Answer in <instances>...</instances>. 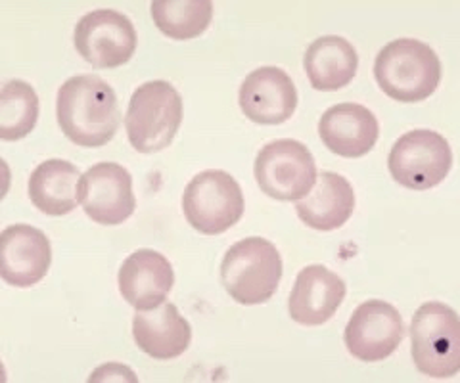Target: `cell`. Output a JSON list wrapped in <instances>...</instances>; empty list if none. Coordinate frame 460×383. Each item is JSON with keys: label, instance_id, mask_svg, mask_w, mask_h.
Wrapping results in <instances>:
<instances>
[{"label": "cell", "instance_id": "cell-9", "mask_svg": "<svg viewBox=\"0 0 460 383\" xmlns=\"http://www.w3.org/2000/svg\"><path fill=\"white\" fill-rule=\"evenodd\" d=\"M75 48L91 65L115 69L133 58L137 50L135 25L121 12H89L75 27Z\"/></svg>", "mask_w": 460, "mask_h": 383}, {"label": "cell", "instance_id": "cell-21", "mask_svg": "<svg viewBox=\"0 0 460 383\" xmlns=\"http://www.w3.org/2000/svg\"><path fill=\"white\" fill-rule=\"evenodd\" d=\"M150 8L157 30L175 40L199 37L213 18L211 0H155Z\"/></svg>", "mask_w": 460, "mask_h": 383}, {"label": "cell", "instance_id": "cell-15", "mask_svg": "<svg viewBox=\"0 0 460 383\" xmlns=\"http://www.w3.org/2000/svg\"><path fill=\"white\" fill-rule=\"evenodd\" d=\"M345 292V282L336 273L323 265H309L296 278L288 310L301 326H323L336 315Z\"/></svg>", "mask_w": 460, "mask_h": 383}, {"label": "cell", "instance_id": "cell-8", "mask_svg": "<svg viewBox=\"0 0 460 383\" xmlns=\"http://www.w3.org/2000/svg\"><path fill=\"white\" fill-rule=\"evenodd\" d=\"M392 177L409 190H429L449 175L453 152L439 133L416 129L402 135L387 158Z\"/></svg>", "mask_w": 460, "mask_h": 383}, {"label": "cell", "instance_id": "cell-17", "mask_svg": "<svg viewBox=\"0 0 460 383\" xmlns=\"http://www.w3.org/2000/svg\"><path fill=\"white\" fill-rule=\"evenodd\" d=\"M137 345L155 361H172L190 347L192 328L172 303L137 310L133 318Z\"/></svg>", "mask_w": 460, "mask_h": 383}, {"label": "cell", "instance_id": "cell-1", "mask_svg": "<svg viewBox=\"0 0 460 383\" xmlns=\"http://www.w3.org/2000/svg\"><path fill=\"white\" fill-rule=\"evenodd\" d=\"M62 133L81 148H100L118 133L121 113L115 91L98 75L67 79L56 100Z\"/></svg>", "mask_w": 460, "mask_h": 383}, {"label": "cell", "instance_id": "cell-14", "mask_svg": "<svg viewBox=\"0 0 460 383\" xmlns=\"http://www.w3.org/2000/svg\"><path fill=\"white\" fill-rule=\"evenodd\" d=\"M118 282L128 305L137 310H150L165 303V297L175 283V273L160 251L138 249L121 265Z\"/></svg>", "mask_w": 460, "mask_h": 383}, {"label": "cell", "instance_id": "cell-2", "mask_svg": "<svg viewBox=\"0 0 460 383\" xmlns=\"http://www.w3.org/2000/svg\"><path fill=\"white\" fill-rule=\"evenodd\" d=\"M380 89L397 102H422L436 92L441 62L436 50L422 40L397 39L385 45L374 62Z\"/></svg>", "mask_w": 460, "mask_h": 383}, {"label": "cell", "instance_id": "cell-13", "mask_svg": "<svg viewBox=\"0 0 460 383\" xmlns=\"http://www.w3.org/2000/svg\"><path fill=\"white\" fill-rule=\"evenodd\" d=\"M238 102L250 121L259 125H282L294 116L297 91L292 77L280 67H259L243 79Z\"/></svg>", "mask_w": 460, "mask_h": 383}, {"label": "cell", "instance_id": "cell-10", "mask_svg": "<svg viewBox=\"0 0 460 383\" xmlns=\"http://www.w3.org/2000/svg\"><path fill=\"white\" fill-rule=\"evenodd\" d=\"M405 337L399 310L380 300L358 305L343 332V342L357 361L380 362L392 357Z\"/></svg>", "mask_w": 460, "mask_h": 383}, {"label": "cell", "instance_id": "cell-20", "mask_svg": "<svg viewBox=\"0 0 460 383\" xmlns=\"http://www.w3.org/2000/svg\"><path fill=\"white\" fill-rule=\"evenodd\" d=\"M305 74L316 91H338L348 87L357 75L358 54L349 40L336 35L316 39L304 58Z\"/></svg>", "mask_w": 460, "mask_h": 383}, {"label": "cell", "instance_id": "cell-11", "mask_svg": "<svg viewBox=\"0 0 460 383\" xmlns=\"http://www.w3.org/2000/svg\"><path fill=\"white\" fill-rule=\"evenodd\" d=\"M81 204L86 217L115 226L135 213L133 177L118 163H98L81 177Z\"/></svg>", "mask_w": 460, "mask_h": 383}, {"label": "cell", "instance_id": "cell-3", "mask_svg": "<svg viewBox=\"0 0 460 383\" xmlns=\"http://www.w3.org/2000/svg\"><path fill=\"white\" fill-rule=\"evenodd\" d=\"M221 280L236 303H267L282 280V257L277 246L257 236L240 239L225 255Z\"/></svg>", "mask_w": 460, "mask_h": 383}, {"label": "cell", "instance_id": "cell-12", "mask_svg": "<svg viewBox=\"0 0 460 383\" xmlns=\"http://www.w3.org/2000/svg\"><path fill=\"white\" fill-rule=\"evenodd\" d=\"M52 248L47 234L29 224H12L0 236V276L13 288H31L47 276Z\"/></svg>", "mask_w": 460, "mask_h": 383}, {"label": "cell", "instance_id": "cell-18", "mask_svg": "<svg viewBox=\"0 0 460 383\" xmlns=\"http://www.w3.org/2000/svg\"><path fill=\"white\" fill-rule=\"evenodd\" d=\"M355 209V192L349 180L332 173L324 171L319 175L316 187L296 204L297 217L307 226L321 232L336 231L349 221Z\"/></svg>", "mask_w": 460, "mask_h": 383}, {"label": "cell", "instance_id": "cell-22", "mask_svg": "<svg viewBox=\"0 0 460 383\" xmlns=\"http://www.w3.org/2000/svg\"><path fill=\"white\" fill-rule=\"evenodd\" d=\"M39 96L25 81H8L0 92V138L22 140L35 129Z\"/></svg>", "mask_w": 460, "mask_h": 383}, {"label": "cell", "instance_id": "cell-16", "mask_svg": "<svg viewBox=\"0 0 460 383\" xmlns=\"http://www.w3.org/2000/svg\"><path fill=\"white\" fill-rule=\"evenodd\" d=\"M319 135L324 146L341 158H363L380 135L374 113L361 104H338L328 108L319 121Z\"/></svg>", "mask_w": 460, "mask_h": 383}, {"label": "cell", "instance_id": "cell-19", "mask_svg": "<svg viewBox=\"0 0 460 383\" xmlns=\"http://www.w3.org/2000/svg\"><path fill=\"white\" fill-rule=\"evenodd\" d=\"M81 173L64 160L40 163L29 178V197L33 205L50 217H62L81 204Z\"/></svg>", "mask_w": 460, "mask_h": 383}, {"label": "cell", "instance_id": "cell-7", "mask_svg": "<svg viewBox=\"0 0 460 383\" xmlns=\"http://www.w3.org/2000/svg\"><path fill=\"white\" fill-rule=\"evenodd\" d=\"M255 180L272 200L296 202L305 197L316 180L311 150L292 138L269 142L255 158Z\"/></svg>", "mask_w": 460, "mask_h": 383}, {"label": "cell", "instance_id": "cell-4", "mask_svg": "<svg viewBox=\"0 0 460 383\" xmlns=\"http://www.w3.org/2000/svg\"><path fill=\"white\" fill-rule=\"evenodd\" d=\"M182 123V98L167 81H148L133 92L125 116L131 146L140 153L165 150Z\"/></svg>", "mask_w": 460, "mask_h": 383}, {"label": "cell", "instance_id": "cell-5", "mask_svg": "<svg viewBox=\"0 0 460 383\" xmlns=\"http://www.w3.org/2000/svg\"><path fill=\"white\" fill-rule=\"evenodd\" d=\"M460 322L455 310L439 301L424 303L411 324L412 361L424 376L445 379L460 370Z\"/></svg>", "mask_w": 460, "mask_h": 383}, {"label": "cell", "instance_id": "cell-6", "mask_svg": "<svg viewBox=\"0 0 460 383\" xmlns=\"http://www.w3.org/2000/svg\"><path fill=\"white\" fill-rule=\"evenodd\" d=\"M182 211L192 229L206 236H217L242 219L243 194L234 177L209 169L196 175L182 196Z\"/></svg>", "mask_w": 460, "mask_h": 383}]
</instances>
